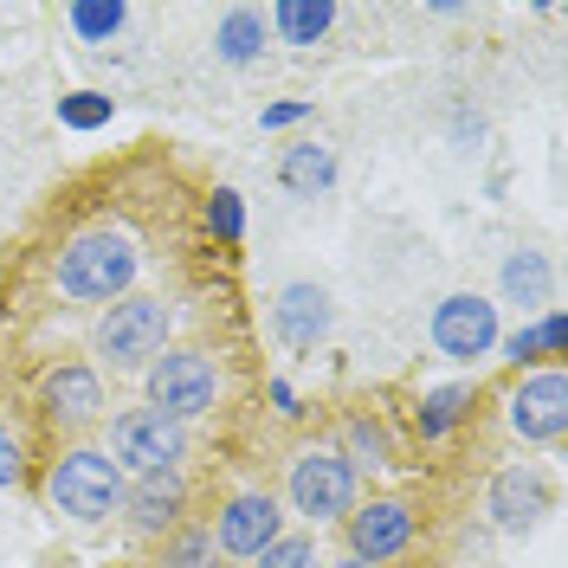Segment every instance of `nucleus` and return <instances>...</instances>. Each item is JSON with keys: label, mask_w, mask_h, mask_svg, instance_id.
<instances>
[{"label": "nucleus", "mask_w": 568, "mask_h": 568, "mask_svg": "<svg viewBox=\"0 0 568 568\" xmlns=\"http://www.w3.org/2000/svg\"><path fill=\"white\" fill-rule=\"evenodd\" d=\"M220 400V362L207 349H162L149 362V407L169 420H201Z\"/></svg>", "instance_id": "nucleus-6"}, {"label": "nucleus", "mask_w": 568, "mask_h": 568, "mask_svg": "<svg viewBox=\"0 0 568 568\" xmlns=\"http://www.w3.org/2000/svg\"><path fill=\"white\" fill-rule=\"evenodd\" d=\"M169 329H175V311H169V297L130 291V297H116L104 317H98V336H91V349L104 355L110 368H149L155 355L169 349Z\"/></svg>", "instance_id": "nucleus-3"}, {"label": "nucleus", "mask_w": 568, "mask_h": 568, "mask_svg": "<svg viewBox=\"0 0 568 568\" xmlns=\"http://www.w3.org/2000/svg\"><path fill=\"white\" fill-rule=\"evenodd\" d=\"M304 116H311V104H304V98H291V104H265L258 123H265V130H291V123H304Z\"/></svg>", "instance_id": "nucleus-28"}, {"label": "nucleus", "mask_w": 568, "mask_h": 568, "mask_svg": "<svg viewBox=\"0 0 568 568\" xmlns=\"http://www.w3.org/2000/svg\"><path fill=\"white\" fill-rule=\"evenodd\" d=\"M284 504L304 524H343L355 510V465L336 446H304L291 459V478H284Z\"/></svg>", "instance_id": "nucleus-5"}, {"label": "nucleus", "mask_w": 568, "mask_h": 568, "mask_svg": "<svg viewBox=\"0 0 568 568\" xmlns=\"http://www.w3.org/2000/svg\"><path fill=\"white\" fill-rule=\"evenodd\" d=\"M27 478V446H20V433L0 420V491H13Z\"/></svg>", "instance_id": "nucleus-27"}, {"label": "nucleus", "mask_w": 568, "mask_h": 568, "mask_svg": "<svg viewBox=\"0 0 568 568\" xmlns=\"http://www.w3.org/2000/svg\"><path fill=\"white\" fill-rule=\"evenodd\" d=\"M181 510H187V485L181 471H162V478H130L123 491V517L136 536H169L181 530Z\"/></svg>", "instance_id": "nucleus-14"}, {"label": "nucleus", "mask_w": 568, "mask_h": 568, "mask_svg": "<svg viewBox=\"0 0 568 568\" xmlns=\"http://www.w3.org/2000/svg\"><path fill=\"white\" fill-rule=\"evenodd\" d=\"M162 568H220V549H213V536L201 524H181L162 542Z\"/></svg>", "instance_id": "nucleus-23"}, {"label": "nucleus", "mask_w": 568, "mask_h": 568, "mask_svg": "<svg viewBox=\"0 0 568 568\" xmlns=\"http://www.w3.org/2000/svg\"><path fill=\"white\" fill-rule=\"evenodd\" d=\"M504 420H510V433L524 439V446H556L568 433V375L549 362V368H530L517 388H510V400H504Z\"/></svg>", "instance_id": "nucleus-7"}, {"label": "nucleus", "mask_w": 568, "mask_h": 568, "mask_svg": "<svg viewBox=\"0 0 568 568\" xmlns=\"http://www.w3.org/2000/svg\"><path fill=\"white\" fill-rule=\"evenodd\" d=\"M497 343H504V362H510V368H524V375H530L536 362L562 355L568 323H562V311H542L536 323H517V329H510V336H497Z\"/></svg>", "instance_id": "nucleus-17"}, {"label": "nucleus", "mask_w": 568, "mask_h": 568, "mask_svg": "<svg viewBox=\"0 0 568 568\" xmlns=\"http://www.w3.org/2000/svg\"><path fill=\"white\" fill-rule=\"evenodd\" d=\"M123 491H130V478L110 465L104 446H71L45 471V504L59 517H71V524H110V517H123Z\"/></svg>", "instance_id": "nucleus-2"}, {"label": "nucleus", "mask_w": 568, "mask_h": 568, "mask_svg": "<svg viewBox=\"0 0 568 568\" xmlns=\"http://www.w3.org/2000/svg\"><path fill=\"white\" fill-rule=\"evenodd\" d=\"M329 568H368V562H355V556H343V562H329Z\"/></svg>", "instance_id": "nucleus-30"}, {"label": "nucleus", "mask_w": 568, "mask_h": 568, "mask_svg": "<svg viewBox=\"0 0 568 568\" xmlns=\"http://www.w3.org/2000/svg\"><path fill=\"white\" fill-rule=\"evenodd\" d=\"M343 459H362V465H394V439H388V426L382 420H368V414H349L343 420V446H336Z\"/></svg>", "instance_id": "nucleus-21"}, {"label": "nucleus", "mask_w": 568, "mask_h": 568, "mask_svg": "<svg viewBox=\"0 0 568 568\" xmlns=\"http://www.w3.org/2000/svg\"><path fill=\"white\" fill-rule=\"evenodd\" d=\"M258 52H265V13H258V7H226V13L213 20V59L252 65Z\"/></svg>", "instance_id": "nucleus-18"}, {"label": "nucleus", "mask_w": 568, "mask_h": 568, "mask_svg": "<svg viewBox=\"0 0 568 568\" xmlns=\"http://www.w3.org/2000/svg\"><path fill=\"white\" fill-rule=\"evenodd\" d=\"M433 349L446 355V362H485L497 349V304L491 297H478V291H453V297H439L433 304Z\"/></svg>", "instance_id": "nucleus-8"}, {"label": "nucleus", "mask_w": 568, "mask_h": 568, "mask_svg": "<svg viewBox=\"0 0 568 568\" xmlns=\"http://www.w3.org/2000/svg\"><path fill=\"white\" fill-rule=\"evenodd\" d=\"M265 27H272L284 45H317V39L336 27V7H329V0H278Z\"/></svg>", "instance_id": "nucleus-19"}, {"label": "nucleus", "mask_w": 568, "mask_h": 568, "mask_svg": "<svg viewBox=\"0 0 568 568\" xmlns=\"http://www.w3.org/2000/svg\"><path fill=\"white\" fill-rule=\"evenodd\" d=\"M272 407H278L284 420H297V414H304V407H297V388H291V382H272Z\"/></svg>", "instance_id": "nucleus-29"}, {"label": "nucleus", "mask_w": 568, "mask_h": 568, "mask_svg": "<svg viewBox=\"0 0 568 568\" xmlns=\"http://www.w3.org/2000/svg\"><path fill=\"white\" fill-rule=\"evenodd\" d=\"M39 414L59 426V433H78V426L104 420V382L91 362H59L39 375Z\"/></svg>", "instance_id": "nucleus-11"}, {"label": "nucleus", "mask_w": 568, "mask_h": 568, "mask_svg": "<svg viewBox=\"0 0 568 568\" xmlns=\"http://www.w3.org/2000/svg\"><path fill=\"white\" fill-rule=\"evenodd\" d=\"M278 181L297 194V201H317L336 187V155L323 149V142H291L278 155Z\"/></svg>", "instance_id": "nucleus-16"}, {"label": "nucleus", "mask_w": 568, "mask_h": 568, "mask_svg": "<svg viewBox=\"0 0 568 568\" xmlns=\"http://www.w3.org/2000/svg\"><path fill=\"white\" fill-rule=\"evenodd\" d=\"M71 33L84 39V45H104V39L123 33V20H130V7H116V0H78V7H65Z\"/></svg>", "instance_id": "nucleus-22"}, {"label": "nucleus", "mask_w": 568, "mask_h": 568, "mask_svg": "<svg viewBox=\"0 0 568 568\" xmlns=\"http://www.w3.org/2000/svg\"><path fill=\"white\" fill-rule=\"evenodd\" d=\"M549 510H556V485H549L536 465H510V471H497L491 491H485V517H491V530H504V536L536 530Z\"/></svg>", "instance_id": "nucleus-10"}, {"label": "nucleus", "mask_w": 568, "mask_h": 568, "mask_svg": "<svg viewBox=\"0 0 568 568\" xmlns=\"http://www.w3.org/2000/svg\"><path fill=\"white\" fill-rule=\"evenodd\" d=\"M471 414V382H446L420 400V439H446L453 426Z\"/></svg>", "instance_id": "nucleus-20"}, {"label": "nucleus", "mask_w": 568, "mask_h": 568, "mask_svg": "<svg viewBox=\"0 0 568 568\" xmlns=\"http://www.w3.org/2000/svg\"><path fill=\"white\" fill-rule=\"evenodd\" d=\"M311 562H317V542L311 536H278V542H265L252 556V568H311Z\"/></svg>", "instance_id": "nucleus-25"}, {"label": "nucleus", "mask_w": 568, "mask_h": 568, "mask_svg": "<svg viewBox=\"0 0 568 568\" xmlns=\"http://www.w3.org/2000/svg\"><path fill=\"white\" fill-rule=\"evenodd\" d=\"M142 272V252L130 233H116V226H91V233H78L65 252H59V297L71 304H116V297H130V284Z\"/></svg>", "instance_id": "nucleus-1"}, {"label": "nucleus", "mask_w": 568, "mask_h": 568, "mask_svg": "<svg viewBox=\"0 0 568 568\" xmlns=\"http://www.w3.org/2000/svg\"><path fill=\"white\" fill-rule=\"evenodd\" d=\"M349 556L368 568L394 562V556H407L414 549V510L400 504V497H375V504H355L349 517Z\"/></svg>", "instance_id": "nucleus-12"}, {"label": "nucleus", "mask_w": 568, "mask_h": 568, "mask_svg": "<svg viewBox=\"0 0 568 568\" xmlns=\"http://www.w3.org/2000/svg\"><path fill=\"white\" fill-rule=\"evenodd\" d=\"M272 336H278L284 349H317L323 336H329V291L311 278L284 284L278 297H272Z\"/></svg>", "instance_id": "nucleus-13"}, {"label": "nucleus", "mask_w": 568, "mask_h": 568, "mask_svg": "<svg viewBox=\"0 0 568 568\" xmlns=\"http://www.w3.org/2000/svg\"><path fill=\"white\" fill-rule=\"evenodd\" d=\"M59 116H65L71 130H98V123H110V98H98V91H78V98H65V104H59Z\"/></svg>", "instance_id": "nucleus-26"}, {"label": "nucleus", "mask_w": 568, "mask_h": 568, "mask_svg": "<svg viewBox=\"0 0 568 568\" xmlns=\"http://www.w3.org/2000/svg\"><path fill=\"white\" fill-rule=\"evenodd\" d=\"M207 233H213V240H226V246H240V240H246V201H240V187H213Z\"/></svg>", "instance_id": "nucleus-24"}, {"label": "nucleus", "mask_w": 568, "mask_h": 568, "mask_svg": "<svg viewBox=\"0 0 568 568\" xmlns=\"http://www.w3.org/2000/svg\"><path fill=\"white\" fill-rule=\"evenodd\" d=\"M104 453L123 478H162V471H181V459H187V426L155 407H130L110 420Z\"/></svg>", "instance_id": "nucleus-4"}, {"label": "nucleus", "mask_w": 568, "mask_h": 568, "mask_svg": "<svg viewBox=\"0 0 568 568\" xmlns=\"http://www.w3.org/2000/svg\"><path fill=\"white\" fill-rule=\"evenodd\" d=\"M497 291H504V304H517V311H542V304L556 297V265H549V252L517 246L504 258V272H497Z\"/></svg>", "instance_id": "nucleus-15"}, {"label": "nucleus", "mask_w": 568, "mask_h": 568, "mask_svg": "<svg viewBox=\"0 0 568 568\" xmlns=\"http://www.w3.org/2000/svg\"><path fill=\"white\" fill-rule=\"evenodd\" d=\"M207 536H213V549H220V556L252 562L265 542H278V536H284V504H278L272 491H240V497H226Z\"/></svg>", "instance_id": "nucleus-9"}]
</instances>
